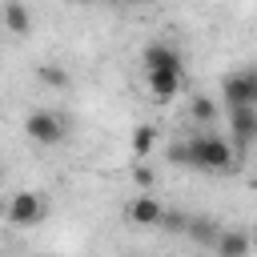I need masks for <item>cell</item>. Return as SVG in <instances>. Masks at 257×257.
Returning a JSON list of instances; mask_svg holds the SVG:
<instances>
[{
    "label": "cell",
    "instance_id": "obj_1",
    "mask_svg": "<svg viewBox=\"0 0 257 257\" xmlns=\"http://www.w3.org/2000/svg\"><path fill=\"white\" fill-rule=\"evenodd\" d=\"M233 157H237L233 145H229L225 137H217V133H197L193 141L169 149V161H173V165H193V169H201V173H225V169L233 165Z\"/></svg>",
    "mask_w": 257,
    "mask_h": 257
},
{
    "label": "cell",
    "instance_id": "obj_2",
    "mask_svg": "<svg viewBox=\"0 0 257 257\" xmlns=\"http://www.w3.org/2000/svg\"><path fill=\"white\" fill-rule=\"evenodd\" d=\"M221 96H225L229 112H233V108H257V64L229 72V76L221 80Z\"/></svg>",
    "mask_w": 257,
    "mask_h": 257
},
{
    "label": "cell",
    "instance_id": "obj_3",
    "mask_svg": "<svg viewBox=\"0 0 257 257\" xmlns=\"http://www.w3.org/2000/svg\"><path fill=\"white\" fill-rule=\"evenodd\" d=\"M24 133H28V141H36V145H60V141L68 137V124H64L56 112L36 108V112H28V120H24Z\"/></svg>",
    "mask_w": 257,
    "mask_h": 257
},
{
    "label": "cell",
    "instance_id": "obj_4",
    "mask_svg": "<svg viewBox=\"0 0 257 257\" xmlns=\"http://www.w3.org/2000/svg\"><path fill=\"white\" fill-rule=\"evenodd\" d=\"M40 221H44V197L32 193V189L12 193V201H8V225L32 229V225H40Z\"/></svg>",
    "mask_w": 257,
    "mask_h": 257
},
{
    "label": "cell",
    "instance_id": "obj_5",
    "mask_svg": "<svg viewBox=\"0 0 257 257\" xmlns=\"http://www.w3.org/2000/svg\"><path fill=\"white\" fill-rule=\"evenodd\" d=\"M229 145L233 153H245L253 141H257V108H233L229 112Z\"/></svg>",
    "mask_w": 257,
    "mask_h": 257
},
{
    "label": "cell",
    "instance_id": "obj_6",
    "mask_svg": "<svg viewBox=\"0 0 257 257\" xmlns=\"http://www.w3.org/2000/svg\"><path fill=\"white\" fill-rule=\"evenodd\" d=\"M141 60H145V72H181V52L165 40H149Z\"/></svg>",
    "mask_w": 257,
    "mask_h": 257
},
{
    "label": "cell",
    "instance_id": "obj_7",
    "mask_svg": "<svg viewBox=\"0 0 257 257\" xmlns=\"http://www.w3.org/2000/svg\"><path fill=\"white\" fill-rule=\"evenodd\" d=\"M128 221L141 225V229H153V225L165 221V205H161L157 197H137V201L128 205Z\"/></svg>",
    "mask_w": 257,
    "mask_h": 257
},
{
    "label": "cell",
    "instance_id": "obj_8",
    "mask_svg": "<svg viewBox=\"0 0 257 257\" xmlns=\"http://www.w3.org/2000/svg\"><path fill=\"white\" fill-rule=\"evenodd\" d=\"M217 257H249V233L221 229L217 233Z\"/></svg>",
    "mask_w": 257,
    "mask_h": 257
},
{
    "label": "cell",
    "instance_id": "obj_9",
    "mask_svg": "<svg viewBox=\"0 0 257 257\" xmlns=\"http://www.w3.org/2000/svg\"><path fill=\"white\" fill-rule=\"evenodd\" d=\"M149 76V92L157 100H173L181 92V72H145Z\"/></svg>",
    "mask_w": 257,
    "mask_h": 257
},
{
    "label": "cell",
    "instance_id": "obj_10",
    "mask_svg": "<svg viewBox=\"0 0 257 257\" xmlns=\"http://www.w3.org/2000/svg\"><path fill=\"white\" fill-rule=\"evenodd\" d=\"M0 16H4L8 32H28V28H32V12H28L24 4H4V8H0Z\"/></svg>",
    "mask_w": 257,
    "mask_h": 257
},
{
    "label": "cell",
    "instance_id": "obj_11",
    "mask_svg": "<svg viewBox=\"0 0 257 257\" xmlns=\"http://www.w3.org/2000/svg\"><path fill=\"white\" fill-rule=\"evenodd\" d=\"M189 116H193V120H201V124H209V120L217 116V104H213L209 96H193V108H189Z\"/></svg>",
    "mask_w": 257,
    "mask_h": 257
},
{
    "label": "cell",
    "instance_id": "obj_12",
    "mask_svg": "<svg viewBox=\"0 0 257 257\" xmlns=\"http://www.w3.org/2000/svg\"><path fill=\"white\" fill-rule=\"evenodd\" d=\"M153 141H157V133H153V124H141V128L133 133V153H137V157H145V153L153 149Z\"/></svg>",
    "mask_w": 257,
    "mask_h": 257
},
{
    "label": "cell",
    "instance_id": "obj_13",
    "mask_svg": "<svg viewBox=\"0 0 257 257\" xmlns=\"http://www.w3.org/2000/svg\"><path fill=\"white\" fill-rule=\"evenodd\" d=\"M40 76H44L48 84H56V88H64V84H68V72H60V68H52V64H44V68H40Z\"/></svg>",
    "mask_w": 257,
    "mask_h": 257
},
{
    "label": "cell",
    "instance_id": "obj_14",
    "mask_svg": "<svg viewBox=\"0 0 257 257\" xmlns=\"http://www.w3.org/2000/svg\"><path fill=\"white\" fill-rule=\"evenodd\" d=\"M253 185H257V177H253Z\"/></svg>",
    "mask_w": 257,
    "mask_h": 257
}]
</instances>
